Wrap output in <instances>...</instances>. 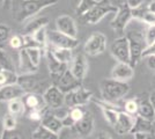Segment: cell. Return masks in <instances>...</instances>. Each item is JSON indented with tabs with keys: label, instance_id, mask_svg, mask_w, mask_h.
Here are the masks:
<instances>
[{
	"label": "cell",
	"instance_id": "1",
	"mask_svg": "<svg viewBox=\"0 0 155 139\" xmlns=\"http://www.w3.org/2000/svg\"><path fill=\"white\" fill-rule=\"evenodd\" d=\"M101 98L102 100L111 103H116L117 101L123 99L130 92V85L126 81H120L116 79H104L100 84Z\"/></svg>",
	"mask_w": 155,
	"mask_h": 139
},
{
	"label": "cell",
	"instance_id": "2",
	"mask_svg": "<svg viewBox=\"0 0 155 139\" xmlns=\"http://www.w3.org/2000/svg\"><path fill=\"white\" fill-rule=\"evenodd\" d=\"M58 1L59 0H22L16 14V20L19 22H25L36 16L43 9L54 6L58 4Z\"/></svg>",
	"mask_w": 155,
	"mask_h": 139
},
{
	"label": "cell",
	"instance_id": "3",
	"mask_svg": "<svg viewBox=\"0 0 155 139\" xmlns=\"http://www.w3.org/2000/svg\"><path fill=\"white\" fill-rule=\"evenodd\" d=\"M117 11H118V7L112 5L110 0H100L98 4L93 7L91 11H88L82 16H80V20L84 25H96L105 15L110 13L116 14Z\"/></svg>",
	"mask_w": 155,
	"mask_h": 139
},
{
	"label": "cell",
	"instance_id": "4",
	"mask_svg": "<svg viewBox=\"0 0 155 139\" xmlns=\"http://www.w3.org/2000/svg\"><path fill=\"white\" fill-rule=\"evenodd\" d=\"M129 40L130 45V55H131V61L130 64L133 67H136L139 61L142 59V53L145 51L146 41L145 35L140 30H129L125 35Z\"/></svg>",
	"mask_w": 155,
	"mask_h": 139
},
{
	"label": "cell",
	"instance_id": "5",
	"mask_svg": "<svg viewBox=\"0 0 155 139\" xmlns=\"http://www.w3.org/2000/svg\"><path fill=\"white\" fill-rule=\"evenodd\" d=\"M132 19H133L132 8L125 1L118 7V11L115 14V18L111 21V27H112L114 31L118 35H122L125 31V28L127 27V25Z\"/></svg>",
	"mask_w": 155,
	"mask_h": 139
},
{
	"label": "cell",
	"instance_id": "6",
	"mask_svg": "<svg viewBox=\"0 0 155 139\" xmlns=\"http://www.w3.org/2000/svg\"><path fill=\"white\" fill-rule=\"evenodd\" d=\"M48 42H49L50 46L61 48V49H71V50L77 49L80 44L78 38L71 37L59 30H48Z\"/></svg>",
	"mask_w": 155,
	"mask_h": 139
},
{
	"label": "cell",
	"instance_id": "7",
	"mask_svg": "<svg viewBox=\"0 0 155 139\" xmlns=\"http://www.w3.org/2000/svg\"><path fill=\"white\" fill-rule=\"evenodd\" d=\"M93 99V93L82 86L78 87L74 91L65 94V106L68 108L73 107H84Z\"/></svg>",
	"mask_w": 155,
	"mask_h": 139
},
{
	"label": "cell",
	"instance_id": "8",
	"mask_svg": "<svg viewBox=\"0 0 155 139\" xmlns=\"http://www.w3.org/2000/svg\"><path fill=\"white\" fill-rule=\"evenodd\" d=\"M110 53L117 61L129 63L131 61L129 40L126 36H120L114 41L110 45Z\"/></svg>",
	"mask_w": 155,
	"mask_h": 139
},
{
	"label": "cell",
	"instance_id": "9",
	"mask_svg": "<svg viewBox=\"0 0 155 139\" xmlns=\"http://www.w3.org/2000/svg\"><path fill=\"white\" fill-rule=\"evenodd\" d=\"M107 49V36L100 31H95L89 36L84 44V53L88 56H97L103 53Z\"/></svg>",
	"mask_w": 155,
	"mask_h": 139
},
{
	"label": "cell",
	"instance_id": "10",
	"mask_svg": "<svg viewBox=\"0 0 155 139\" xmlns=\"http://www.w3.org/2000/svg\"><path fill=\"white\" fill-rule=\"evenodd\" d=\"M43 98L49 109L56 110L65 107V93H63L56 85H50L43 93Z\"/></svg>",
	"mask_w": 155,
	"mask_h": 139
},
{
	"label": "cell",
	"instance_id": "11",
	"mask_svg": "<svg viewBox=\"0 0 155 139\" xmlns=\"http://www.w3.org/2000/svg\"><path fill=\"white\" fill-rule=\"evenodd\" d=\"M53 85H56L65 94L71 92V91H74L78 87L82 86V84L74 77V74L72 73L70 67L53 81Z\"/></svg>",
	"mask_w": 155,
	"mask_h": 139
},
{
	"label": "cell",
	"instance_id": "12",
	"mask_svg": "<svg viewBox=\"0 0 155 139\" xmlns=\"http://www.w3.org/2000/svg\"><path fill=\"white\" fill-rule=\"evenodd\" d=\"M44 57L46 59V65H48V70L51 74V78L53 79V81L58 78L60 74L63 73L68 68V64H65V63H61L54 56L53 53L51 52V50L49 48H46L45 51H44Z\"/></svg>",
	"mask_w": 155,
	"mask_h": 139
},
{
	"label": "cell",
	"instance_id": "13",
	"mask_svg": "<svg viewBox=\"0 0 155 139\" xmlns=\"http://www.w3.org/2000/svg\"><path fill=\"white\" fill-rule=\"evenodd\" d=\"M134 122H136V116H132L122 110V111H119L118 119H117L116 125L114 126V129L118 136H125V134L132 132Z\"/></svg>",
	"mask_w": 155,
	"mask_h": 139
},
{
	"label": "cell",
	"instance_id": "14",
	"mask_svg": "<svg viewBox=\"0 0 155 139\" xmlns=\"http://www.w3.org/2000/svg\"><path fill=\"white\" fill-rule=\"evenodd\" d=\"M26 91L19 84H9L0 87V102H11L13 100L22 99Z\"/></svg>",
	"mask_w": 155,
	"mask_h": 139
},
{
	"label": "cell",
	"instance_id": "15",
	"mask_svg": "<svg viewBox=\"0 0 155 139\" xmlns=\"http://www.w3.org/2000/svg\"><path fill=\"white\" fill-rule=\"evenodd\" d=\"M56 27L57 30L66 34L71 37L78 38V27L75 20L70 15H60L56 19Z\"/></svg>",
	"mask_w": 155,
	"mask_h": 139
},
{
	"label": "cell",
	"instance_id": "16",
	"mask_svg": "<svg viewBox=\"0 0 155 139\" xmlns=\"http://www.w3.org/2000/svg\"><path fill=\"white\" fill-rule=\"evenodd\" d=\"M22 101H23V104L26 107V111H29V110H42V111H44L48 108L43 95H41L39 93H26L22 96Z\"/></svg>",
	"mask_w": 155,
	"mask_h": 139
},
{
	"label": "cell",
	"instance_id": "17",
	"mask_svg": "<svg viewBox=\"0 0 155 139\" xmlns=\"http://www.w3.org/2000/svg\"><path fill=\"white\" fill-rule=\"evenodd\" d=\"M71 71L74 74V77L77 78L81 84L84 81V77L88 71V63H87V58L84 53H78L73 57L71 61Z\"/></svg>",
	"mask_w": 155,
	"mask_h": 139
},
{
	"label": "cell",
	"instance_id": "18",
	"mask_svg": "<svg viewBox=\"0 0 155 139\" xmlns=\"http://www.w3.org/2000/svg\"><path fill=\"white\" fill-rule=\"evenodd\" d=\"M134 75V67L129 63L117 61V64L111 70V78L120 81H129Z\"/></svg>",
	"mask_w": 155,
	"mask_h": 139
},
{
	"label": "cell",
	"instance_id": "19",
	"mask_svg": "<svg viewBox=\"0 0 155 139\" xmlns=\"http://www.w3.org/2000/svg\"><path fill=\"white\" fill-rule=\"evenodd\" d=\"M18 84L26 91V93H38L42 81L35 73H28V74H19Z\"/></svg>",
	"mask_w": 155,
	"mask_h": 139
},
{
	"label": "cell",
	"instance_id": "20",
	"mask_svg": "<svg viewBox=\"0 0 155 139\" xmlns=\"http://www.w3.org/2000/svg\"><path fill=\"white\" fill-rule=\"evenodd\" d=\"M74 129L82 137H87V136L91 134V132L94 131V116H93V114L89 110H86L84 117L79 119L75 123Z\"/></svg>",
	"mask_w": 155,
	"mask_h": 139
},
{
	"label": "cell",
	"instance_id": "21",
	"mask_svg": "<svg viewBox=\"0 0 155 139\" xmlns=\"http://www.w3.org/2000/svg\"><path fill=\"white\" fill-rule=\"evenodd\" d=\"M49 19L46 16H38V18H31L30 20L23 26L21 34L22 35H34L36 31H38L41 28L48 27Z\"/></svg>",
	"mask_w": 155,
	"mask_h": 139
},
{
	"label": "cell",
	"instance_id": "22",
	"mask_svg": "<svg viewBox=\"0 0 155 139\" xmlns=\"http://www.w3.org/2000/svg\"><path fill=\"white\" fill-rule=\"evenodd\" d=\"M138 115L149 121H154L155 119V108L153 107L150 100L148 98H138Z\"/></svg>",
	"mask_w": 155,
	"mask_h": 139
},
{
	"label": "cell",
	"instance_id": "23",
	"mask_svg": "<svg viewBox=\"0 0 155 139\" xmlns=\"http://www.w3.org/2000/svg\"><path fill=\"white\" fill-rule=\"evenodd\" d=\"M132 14H133V19L140 21L147 26H155V13L152 12L147 6H140L132 9Z\"/></svg>",
	"mask_w": 155,
	"mask_h": 139
},
{
	"label": "cell",
	"instance_id": "24",
	"mask_svg": "<svg viewBox=\"0 0 155 139\" xmlns=\"http://www.w3.org/2000/svg\"><path fill=\"white\" fill-rule=\"evenodd\" d=\"M19 70L21 74H28V73H36L38 67L35 66L31 61L29 55L27 52V49L19 50Z\"/></svg>",
	"mask_w": 155,
	"mask_h": 139
},
{
	"label": "cell",
	"instance_id": "25",
	"mask_svg": "<svg viewBox=\"0 0 155 139\" xmlns=\"http://www.w3.org/2000/svg\"><path fill=\"white\" fill-rule=\"evenodd\" d=\"M41 124L44 125L45 127H48L49 130H51L52 132L58 133V134L63 130V127H64L63 121L58 118L54 114H44L43 118L41 121Z\"/></svg>",
	"mask_w": 155,
	"mask_h": 139
},
{
	"label": "cell",
	"instance_id": "26",
	"mask_svg": "<svg viewBox=\"0 0 155 139\" xmlns=\"http://www.w3.org/2000/svg\"><path fill=\"white\" fill-rule=\"evenodd\" d=\"M48 48L51 50L53 56L59 61H61V63L68 64L73 59V55H72L73 50H71V49H61V48H54V46H50V45H48Z\"/></svg>",
	"mask_w": 155,
	"mask_h": 139
},
{
	"label": "cell",
	"instance_id": "27",
	"mask_svg": "<svg viewBox=\"0 0 155 139\" xmlns=\"http://www.w3.org/2000/svg\"><path fill=\"white\" fill-rule=\"evenodd\" d=\"M152 127H153V121H149L140 116H136V122L131 134L136 132H152Z\"/></svg>",
	"mask_w": 155,
	"mask_h": 139
},
{
	"label": "cell",
	"instance_id": "28",
	"mask_svg": "<svg viewBox=\"0 0 155 139\" xmlns=\"http://www.w3.org/2000/svg\"><path fill=\"white\" fill-rule=\"evenodd\" d=\"M32 139H59L58 133L52 132L51 130H49L48 127H45L44 125H38L31 134Z\"/></svg>",
	"mask_w": 155,
	"mask_h": 139
},
{
	"label": "cell",
	"instance_id": "29",
	"mask_svg": "<svg viewBox=\"0 0 155 139\" xmlns=\"http://www.w3.org/2000/svg\"><path fill=\"white\" fill-rule=\"evenodd\" d=\"M26 111V107L23 104L22 99L13 100L8 102V113L14 115V116H20Z\"/></svg>",
	"mask_w": 155,
	"mask_h": 139
},
{
	"label": "cell",
	"instance_id": "30",
	"mask_svg": "<svg viewBox=\"0 0 155 139\" xmlns=\"http://www.w3.org/2000/svg\"><path fill=\"white\" fill-rule=\"evenodd\" d=\"M100 0H80L79 5L75 8V14L78 16H82L88 11H91L93 7L98 4Z\"/></svg>",
	"mask_w": 155,
	"mask_h": 139
},
{
	"label": "cell",
	"instance_id": "31",
	"mask_svg": "<svg viewBox=\"0 0 155 139\" xmlns=\"http://www.w3.org/2000/svg\"><path fill=\"white\" fill-rule=\"evenodd\" d=\"M101 111L103 114L104 119L107 121V123L109 124L110 126L116 125V122L118 119V115H119V110H116V109H111V108H100Z\"/></svg>",
	"mask_w": 155,
	"mask_h": 139
},
{
	"label": "cell",
	"instance_id": "32",
	"mask_svg": "<svg viewBox=\"0 0 155 139\" xmlns=\"http://www.w3.org/2000/svg\"><path fill=\"white\" fill-rule=\"evenodd\" d=\"M0 67L4 68V70H8V71H13V72H16L15 70V65H14L13 60L9 57V55L0 49Z\"/></svg>",
	"mask_w": 155,
	"mask_h": 139
},
{
	"label": "cell",
	"instance_id": "33",
	"mask_svg": "<svg viewBox=\"0 0 155 139\" xmlns=\"http://www.w3.org/2000/svg\"><path fill=\"white\" fill-rule=\"evenodd\" d=\"M32 37L35 38V41L38 43V45L43 49V50H45L48 45H49V42H48V29H46V27H43V28H41L38 31H36V33L31 35Z\"/></svg>",
	"mask_w": 155,
	"mask_h": 139
},
{
	"label": "cell",
	"instance_id": "34",
	"mask_svg": "<svg viewBox=\"0 0 155 139\" xmlns=\"http://www.w3.org/2000/svg\"><path fill=\"white\" fill-rule=\"evenodd\" d=\"M16 125H18L16 116H14L9 113L4 116V118H2V130H6V131L16 130Z\"/></svg>",
	"mask_w": 155,
	"mask_h": 139
},
{
	"label": "cell",
	"instance_id": "35",
	"mask_svg": "<svg viewBox=\"0 0 155 139\" xmlns=\"http://www.w3.org/2000/svg\"><path fill=\"white\" fill-rule=\"evenodd\" d=\"M9 46L15 50H21L25 46V37L22 34H15L13 36H11V38L8 41Z\"/></svg>",
	"mask_w": 155,
	"mask_h": 139
},
{
	"label": "cell",
	"instance_id": "36",
	"mask_svg": "<svg viewBox=\"0 0 155 139\" xmlns=\"http://www.w3.org/2000/svg\"><path fill=\"white\" fill-rule=\"evenodd\" d=\"M138 100L137 99H130L127 100L123 106V110L125 113L130 114L132 116H137L138 115Z\"/></svg>",
	"mask_w": 155,
	"mask_h": 139
},
{
	"label": "cell",
	"instance_id": "37",
	"mask_svg": "<svg viewBox=\"0 0 155 139\" xmlns=\"http://www.w3.org/2000/svg\"><path fill=\"white\" fill-rule=\"evenodd\" d=\"M11 33H12V30L5 23H0V44L9 41L11 36H12Z\"/></svg>",
	"mask_w": 155,
	"mask_h": 139
},
{
	"label": "cell",
	"instance_id": "38",
	"mask_svg": "<svg viewBox=\"0 0 155 139\" xmlns=\"http://www.w3.org/2000/svg\"><path fill=\"white\" fill-rule=\"evenodd\" d=\"M145 41H146V46H149L155 43V26H148L145 30Z\"/></svg>",
	"mask_w": 155,
	"mask_h": 139
},
{
	"label": "cell",
	"instance_id": "39",
	"mask_svg": "<svg viewBox=\"0 0 155 139\" xmlns=\"http://www.w3.org/2000/svg\"><path fill=\"white\" fill-rule=\"evenodd\" d=\"M84 113H86V109H84V107H73V108H70V116L74 119L75 123L79 119H81L84 117Z\"/></svg>",
	"mask_w": 155,
	"mask_h": 139
},
{
	"label": "cell",
	"instance_id": "40",
	"mask_svg": "<svg viewBox=\"0 0 155 139\" xmlns=\"http://www.w3.org/2000/svg\"><path fill=\"white\" fill-rule=\"evenodd\" d=\"M1 139H23V136L16 130H12V131L4 130V132L1 134Z\"/></svg>",
	"mask_w": 155,
	"mask_h": 139
},
{
	"label": "cell",
	"instance_id": "41",
	"mask_svg": "<svg viewBox=\"0 0 155 139\" xmlns=\"http://www.w3.org/2000/svg\"><path fill=\"white\" fill-rule=\"evenodd\" d=\"M27 117L31 121H42L43 116H44V111L42 110H29L26 111Z\"/></svg>",
	"mask_w": 155,
	"mask_h": 139
},
{
	"label": "cell",
	"instance_id": "42",
	"mask_svg": "<svg viewBox=\"0 0 155 139\" xmlns=\"http://www.w3.org/2000/svg\"><path fill=\"white\" fill-rule=\"evenodd\" d=\"M134 139H155V134L152 132H136L133 133Z\"/></svg>",
	"mask_w": 155,
	"mask_h": 139
},
{
	"label": "cell",
	"instance_id": "43",
	"mask_svg": "<svg viewBox=\"0 0 155 139\" xmlns=\"http://www.w3.org/2000/svg\"><path fill=\"white\" fill-rule=\"evenodd\" d=\"M61 121H63L64 127H74V125H75V122H74V119L70 116V114H68L65 118L61 119Z\"/></svg>",
	"mask_w": 155,
	"mask_h": 139
},
{
	"label": "cell",
	"instance_id": "44",
	"mask_svg": "<svg viewBox=\"0 0 155 139\" xmlns=\"http://www.w3.org/2000/svg\"><path fill=\"white\" fill-rule=\"evenodd\" d=\"M148 56H155V43L152 44V45L147 46V48L145 49L143 53H142V58H146V57H148Z\"/></svg>",
	"mask_w": 155,
	"mask_h": 139
},
{
	"label": "cell",
	"instance_id": "45",
	"mask_svg": "<svg viewBox=\"0 0 155 139\" xmlns=\"http://www.w3.org/2000/svg\"><path fill=\"white\" fill-rule=\"evenodd\" d=\"M146 64L150 71L155 72V56H148L146 57Z\"/></svg>",
	"mask_w": 155,
	"mask_h": 139
},
{
	"label": "cell",
	"instance_id": "46",
	"mask_svg": "<svg viewBox=\"0 0 155 139\" xmlns=\"http://www.w3.org/2000/svg\"><path fill=\"white\" fill-rule=\"evenodd\" d=\"M143 1H145V0H126L127 5H129L132 9H134V8H138V7L142 6Z\"/></svg>",
	"mask_w": 155,
	"mask_h": 139
},
{
	"label": "cell",
	"instance_id": "47",
	"mask_svg": "<svg viewBox=\"0 0 155 139\" xmlns=\"http://www.w3.org/2000/svg\"><path fill=\"white\" fill-rule=\"evenodd\" d=\"M97 139H111V137H110L107 132H101L100 134H98Z\"/></svg>",
	"mask_w": 155,
	"mask_h": 139
},
{
	"label": "cell",
	"instance_id": "48",
	"mask_svg": "<svg viewBox=\"0 0 155 139\" xmlns=\"http://www.w3.org/2000/svg\"><path fill=\"white\" fill-rule=\"evenodd\" d=\"M148 96H149V100H150V102H152V104H153V107L155 108V89L152 93H150V94H149Z\"/></svg>",
	"mask_w": 155,
	"mask_h": 139
},
{
	"label": "cell",
	"instance_id": "49",
	"mask_svg": "<svg viewBox=\"0 0 155 139\" xmlns=\"http://www.w3.org/2000/svg\"><path fill=\"white\" fill-rule=\"evenodd\" d=\"M147 7H148V8L150 9V11H152V12H154V13H155V0L150 1L148 5H147Z\"/></svg>",
	"mask_w": 155,
	"mask_h": 139
},
{
	"label": "cell",
	"instance_id": "50",
	"mask_svg": "<svg viewBox=\"0 0 155 139\" xmlns=\"http://www.w3.org/2000/svg\"><path fill=\"white\" fill-rule=\"evenodd\" d=\"M152 87H153V89H155V74L153 75V79H152Z\"/></svg>",
	"mask_w": 155,
	"mask_h": 139
},
{
	"label": "cell",
	"instance_id": "51",
	"mask_svg": "<svg viewBox=\"0 0 155 139\" xmlns=\"http://www.w3.org/2000/svg\"><path fill=\"white\" fill-rule=\"evenodd\" d=\"M9 2H11V0H5V5L7 6H9Z\"/></svg>",
	"mask_w": 155,
	"mask_h": 139
},
{
	"label": "cell",
	"instance_id": "52",
	"mask_svg": "<svg viewBox=\"0 0 155 139\" xmlns=\"http://www.w3.org/2000/svg\"><path fill=\"white\" fill-rule=\"evenodd\" d=\"M5 4V0H0V6H2Z\"/></svg>",
	"mask_w": 155,
	"mask_h": 139
},
{
	"label": "cell",
	"instance_id": "53",
	"mask_svg": "<svg viewBox=\"0 0 155 139\" xmlns=\"http://www.w3.org/2000/svg\"><path fill=\"white\" fill-rule=\"evenodd\" d=\"M0 125H2V123H0Z\"/></svg>",
	"mask_w": 155,
	"mask_h": 139
},
{
	"label": "cell",
	"instance_id": "54",
	"mask_svg": "<svg viewBox=\"0 0 155 139\" xmlns=\"http://www.w3.org/2000/svg\"><path fill=\"white\" fill-rule=\"evenodd\" d=\"M0 139H1V134H0Z\"/></svg>",
	"mask_w": 155,
	"mask_h": 139
}]
</instances>
